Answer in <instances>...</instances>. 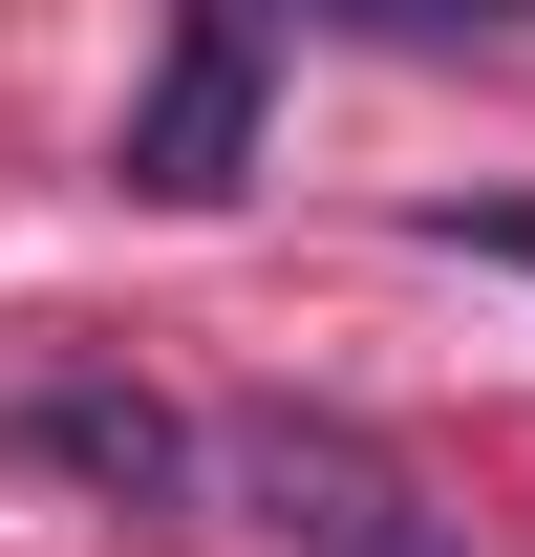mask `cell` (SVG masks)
Returning <instances> with one entry per match:
<instances>
[{
  "instance_id": "cell-1",
  "label": "cell",
  "mask_w": 535,
  "mask_h": 557,
  "mask_svg": "<svg viewBox=\"0 0 535 557\" xmlns=\"http://www.w3.org/2000/svg\"><path fill=\"white\" fill-rule=\"evenodd\" d=\"M214 472H236V515H258L278 557H471L450 515H428V472H407L386 429L300 408V386H258V408L214 429Z\"/></svg>"
},
{
  "instance_id": "cell-2",
  "label": "cell",
  "mask_w": 535,
  "mask_h": 557,
  "mask_svg": "<svg viewBox=\"0 0 535 557\" xmlns=\"http://www.w3.org/2000/svg\"><path fill=\"white\" fill-rule=\"evenodd\" d=\"M258 108H278V0H172V44H150L108 172H129L150 214H214L236 172H258Z\"/></svg>"
},
{
  "instance_id": "cell-3",
  "label": "cell",
  "mask_w": 535,
  "mask_h": 557,
  "mask_svg": "<svg viewBox=\"0 0 535 557\" xmlns=\"http://www.w3.org/2000/svg\"><path fill=\"white\" fill-rule=\"evenodd\" d=\"M0 450H22L43 493H86V515H172V493H194V429L150 408L129 364H43V386L0 408Z\"/></svg>"
},
{
  "instance_id": "cell-4",
  "label": "cell",
  "mask_w": 535,
  "mask_h": 557,
  "mask_svg": "<svg viewBox=\"0 0 535 557\" xmlns=\"http://www.w3.org/2000/svg\"><path fill=\"white\" fill-rule=\"evenodd\" d=\"M300 22H343V44H407V65H514L535 0H300Z\"/></svg>"
},
{
  "instance_id": "cell-5",
  "label": "cell",
  "mask_w": 535,
  "mask_h": 557,
  "mask_svg": "<svg viewBox=\"0 0 535 557\" xmlns=\"http://www.w3.org/2000/svg\"><path fill=\"white\" fill-rule=\"evenodd\" d=\"M428 236H450V258H514V278H535V194H450Z\"/></svg>"
}]
</instances>
